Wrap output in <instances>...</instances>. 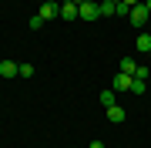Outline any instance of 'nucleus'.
Here are the masks:
<instances>
[{
    "label": "nucleus",
    "instance_id": "f257e3e1",
    "mask_svg": "<svg viewBox=\"0 0 151 148\" xmlns=\"http://www.w3.org/2000/svg\"><path fill=\"white\" fill-rule=\"evenodd\" d=\"M131 24H134V27H145V24L151 20V14H148V7L145 4H138V7H131V17H128Z\"/></svg>",
    "mask_w": 151,
    "mask_h": 148
},
{
    "label": "nucleus",
    "instance_id": "f03ea898",
    "mask_svg": "<svg viewBox=\"0 0 151 148\" xmlns=\"http://www.w3.org/2000/svg\"><path fill=\"white\" fill-rule=\"evenodd\" d=\"M60 17H64V20H77V17H81V7H77L74 0H64V4H60Z\"/></svg>",
    "mask_w": 151,
    "mask_h": 148
},
{
    "label": "nucleus",
    "instance_id": "7ed1b4c3",
    "mask_svg": "<svg viewBox=\"0 0 151 148\" xmlns=\"http://www.w3.org/2000/svg\"><path fill=\"white\" fill-rule=\"evenodd\" d=\"M40 17H44V20H54V17H60V7L54 4V0H44V4H40V10H37Z\"/></svg>",
    "mask_w": 151,
    "mask_h": 148
},
{
    "label": "nucleus",
    "instance_id": "20e7f679",
    "mask_svg": "<svg viewBox=\"0 0 151 148\" xmlns=\"http://www.w3.org/2000/svg\"><path fill=\"white\" fill-rule=\"evenodd\" d=\"M131 81H134L131 74H114V81H111V91H131Z\"/></svg>",
    "mask_w": 151,
    "mask_h": 148
},
{
    "label": "nucleus",
    "instance_id": "39448f33",
    "mask_svg": "<svg viewBox=\"0 0 151 148\" xmlns=\"http://www.w3.org/2000/svg\"><path fill=\"white\" fill-rule=\"evenodd\" d=\"M97 14H101V10H97V4H94V0H91V4H81V20H94Z\"/></svg>",
    "mask_w": 151,
    "mask_h": 148
},
{
    "label": "nucleus",
    "instance_id": "423d86ee",
    "mask_svg": "<svg viewBox=\"0 0 151 148\" xmlns=\"http://www.w3.org/2000/svg\"><path fill=\"white\" fill-rule=\"evenodd\" d=\"M17 71H20V67H17L14 61H0V77H17Z\"/></svg>",
    "mask_w": 151,
    "mask_h": 148
},
{
    "label": "nucleus",
    "instance_id": "0eeeda50",
    "mask_svg": "<svg viewBox=\"0 0 151 148\" xmlns=\"http://www.w3.org/2000/svg\"><path fill=\"white\" fill-rule=\"evenodd\" d=\"M108 121H114V125L124 121V108H121V104H111V108H108Z\"/></svg>",
    "mask_w": 151,
    "mask_h": 148
},
{
    "label": "nucleus",
    "instance_id": "6e6552de",
    "mask_svg": "<svg viewBox=\"0 0 151 148\" xmlns=\"http://www.w3.org/2000/svg\"><path fill=\"white\" fill-rule=\"evenodd\" d=\"M114 94H118V91H111V88H108V91H101V94H97V101H101V104H104V111H108V108H111V104H118V101H114Z\"/></svg>",
    "mask_w": 151,
    "mask_h": 148
},
{
    "label": "nucleus",
    "instance_id": "1a4fd4ad",
    "mask_svg": "<svg viewBox=\"0 0 151 148\" xmlns=\"http://www.w3.org/2000/svg\"><path fill=\"white\" fill-rule=\"evenodd\" d=\"M141 54H151V34H138V44H134Z\"/></svg>",
    "mask_w": 151,
    "mask_h": 148
},
{
    "label": "nucleus",
    "instance_id": "9d476101",
    "mask_svg": "<svg viewBox=\"0 0 151 148\" xmlns=\"http://www.w3.org/2000/svg\"><path fill=\"white\" fill-rule=\"evenodd\" d=\"M134 71H138V61L134 57H124L121 61V74H131V77H134Z\"/></svg>",
    "mask_w": 151,
    "mask_h": 148
},
{
    "label": "nucleus",
    "instance_id": "9b49d317",
    "mask_svg": "<svg viewBox=\"0 0 151 148\" xmlns=\"http://www.w3.org/2000/svg\"><path fill=\"white\" fill-rule=\"evenodd\" d=\"M97 10H101V17H114L118 4H111V0H101V4H97Z\"/></svg>",
    "mask_w": 151,
    "mask_h": 148
},
{
    "label": "nucleus",
    "instance_id": "f8f14e48",
    "mask_svg": "<svg viewBox=\"0 0 151 148\" xmlns=\"http://www.w3.org/2000/svg\"><path fill=\"white\" fill-rule=\"evenodd\" d=\"M145 88H148V81H141V77L131 81V91H134V94H145Z\"/></svg>",
    "mask_w": 151,
    "mask_h": 148
},
{
    "label": "nucleus",
    "instance_id": "ddd939ff",
    "mask_svg": "<svg viewBox=\"0 0 151 148\" xmlns=\"http://www.w3.org/2000/svg\"><path fill=\"white\" fill-rule=\"evenodd\" d=\"M17 77H34V64H20V71H17Z\"/></svg>",
    "mask_w": 151,
    "mask_h": 148
},
{
    "label": "nucleus",
    "instance_id": "4468645a",
    "mask_svg": "<svg viewBox=\"0 0 151 148\" xmlns=\"http://www.w3.org/2000/svg\"><path fill=\"white\" fill-rule=\"evenodd\" d=\"M134 77H141V81H148V77H151V67H141V64H138V71H134Z\"/></svg>",
    "mask_w": 151,
    "mask_h": 148
},
{
    "label": "nucleus",
    "instance_id": "2eb2a0df",
    "mask_svg": "<svg viewBox=\"0 0 151 148\" xmlns=\"http://www.w3.org/2000/svg\"><path fill=\"white\" fill-rule=\"evenodd\" d=\"M40 24H44V17L34 14V17H30V30H40Z\"/></svg>",
    "mask_w": 151,
    "mask_h": 148
},
{
    "label": "nucleus",
    "instance_id": "dca6fc26",
    "mask_svg": "<svg viewBox=\"0 0 151 148\" xmlns=\"http://www.w3.org/2000/svg\"><path fill=\"white\" fill-rule=\"evenodd\" d=\"M121 4H128V7H138V4H145V0H121Z\"/></svg>",
    "mask_w": 151,
    "mask_h": 148
},
{
    "label": "nucleus",
    "instance_id": "f3484780",
    "mask_svg": "<svg viewBox=\"0 0 151 148\" xmlns=\"http://www.w3.org/2000/svg\"><path fill=\"white\" fill-rule=\"evenodd\" d=\"M87 148H104V142H91V145H87Z\"/></svg>",
    "mask_w": 151,
    "mask_h": 148
},
{
    "label": "nucleus",
    "instance_id": "a211bd4d",
    "mask_svg": "<svg viewBox=\"0 0 151 148\" xmlns=\"http://www.w3.org/2000/svg\"><path fill=\"white\" fill-rule=\"evenodd\" d=\"M74 4H77V7H81V4H91V0H74Z\"/></svg>",
    "mask_w": 151,
    "mask_h": 148
},
{
    "label": "nucleus",
    "instance_id": "6ab92c4d",
    "mask_svg": "<svg viewBox=\"0 0 151 148\" xmlns=\"http://www.w3.org/2000/svg\"><path fill=\"white\" fill-rule=\"evenodd\" d=\"M145 7H148V14H151V0H145Z\"/></svg>",
    "mask_w": 151,
    "mask_h": 148
},
{
    "label": "nucleus",
    "instance_id": "aec40b11",
    "mask_svg": "<svg viewBox=\"0 0 151 148\" xmlns=\"http://www.w3.org/2000/svg\"><path fill=\"white\" fill-rule=\"evenodd\" d=\"M111 4H121V0H111Z\"/></svg>",
    "mask_w": 151,
    "mask_h": 148
},
{
    "label": "nucleus",
    "instance_id": "412c9836",
    "mask_svg": "<svg viewBox=\"0 0 151 148\" xmlns=\"http://www.w3.org/2000/svg\"><path fill=\"white\" fill-rule=\"evenodd\" d=\"M40 4H44V0H40Z\"/></svg>",
    "mask_w": 151,
    "mask_h": 148
}]
</instances>
